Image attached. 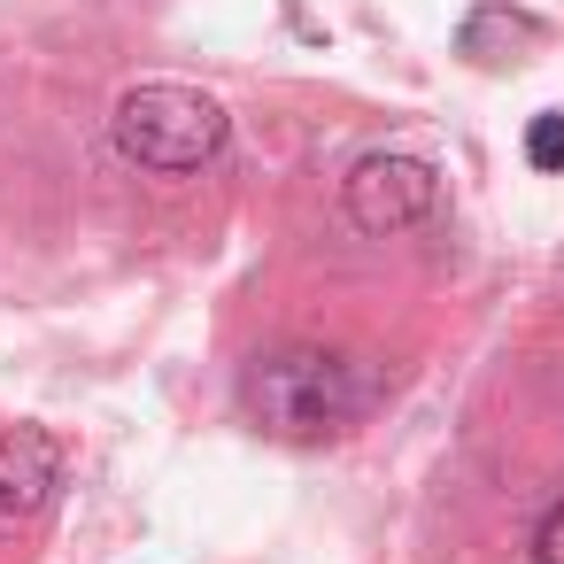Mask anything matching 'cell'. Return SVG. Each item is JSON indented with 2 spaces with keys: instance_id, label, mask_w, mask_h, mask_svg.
<instances>
[{
  "instance_id": "6da1fadb",
  "label": "cell",
  "mask_w": 564,
  "mask_h": 564,
  "mask_svg": "<svg viewBox=\"0 0 564 564\" xmlns=\"http://www.w3.org/2000/svg\"><path fill=\"white\" fill-rule=\"evenodd\" d=\"M371 402V371L340 348H271L240 371V410L271 433V441H333L364 417Z\"/></svg>"
},
{
  "instance_id": "7a4b0ae2",
  "label": "cell",
  "mask_w": 564,
  "mask_h": 564,
  "mask_svg": "<svg viewBox=\"0 0 564 564\" xmlns=\"http://www.w3.org/2000/svg\"><path fill=\"white\" fill-rule=\"evenodd\" d=\"M109 132H117V155H124V163L178 178V171H209V163L225 155L232 117H225L202 86H171V78H155V86H132V94L117 101Z\"/></svg>"
},
{
  "instance_id": "3957f363",
  "label": "cell",
  "mask_w": 564,
  "mask_h": 564,
  "mask_svg": "<svg viewBox=\"0 0 564 564\" xmlns=\"http://www.w3.org/2000/svg\"><path fill=\"white\" fill-rule=\"evenodd\" d=\"M340 209H348L356 232L394 240V232H410V225H425V217L441 209V171H433L425 155H410V148H371V155L348 163Z\"/></svg>"
},
{
  "instance_id": "277c9868",
  "label": "cell",
  "mask_w": 564,
  "mask_h": 564,
  "mask_svg": "<svg viewBox=\"0 0 564 564\" xmlns=\"http://www.w3.org/2000/svg\"><path fill=\"white\" fill-rule=\"evenodd\" d=\"M63 495V441L47 425L0 433V525H32Z\"/></svg>"
},
{
  "instance_id": "5b68a950",
  "label": "cell",
  "mask_w": 564,
  "mask_h": 564,
  "mask_svg": "<svg viewBox=\"0 0 564 564\" xmlns=\"http://www.w3.org/2000/svg\"><path fill=\"white\" fill-rule=\"evenodd\" d=\"M533 40H541V24L518 17V9H502V0H487V9L464 17V55L471 63H518L510 47H533Z\"/></svg>"
},
{
  "instance_id": "8992f818",
  "label": "cell",
  "mask_w": 564,
  "mask_h": 564,
  "mask_svg": "<svg viewBox=\"0 0 564 564\" xmlns=\"http://www.w3.org/2000/svg\"><path fill=\"white\" fill-rule=\"evenodd\" d=\"M525 163H533V171H564V117H556V109L533 117V132H525Z\"/></svg>"
},
{
  "instance_id": "52a82bcc",
  "label": "cell",
  "mask_w": 564,
  "mask_h": 564,
  "mask_svg": "<svg viewBox=\"0 0 564 564\" xmlns=\"http://www.w3.org/2000/svg\"><path fill=\"white\" fill-rule=\"evenodd\" d=\"M533 564H564V502L541 510V525H533Z\"/></svg>"
}]
</instances>
